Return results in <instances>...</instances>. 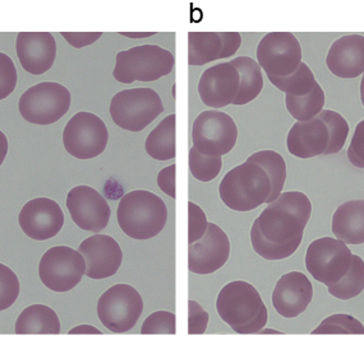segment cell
Returning a JSON list of instances; mask_svg holds the SVG:
<instances>
[{"instance_id": "cell-23", "label": "cell", "mask_w": 364, "mask_h": 341, "mask_svg": "<svg viewBox=\"0 0 364 341\" xmlns=\"http://www.w3.org/2000/svg\"><path fill=\"white\" fill-rule=\"evenodd\" d=\"M290 155L301 160H309L323 155L328 145V129L320 118L298 121L290 129L287 138Z\"/></svg>"}, {"instance_id": "cell-36", "label": "cell", "mask_w": 364, "mask_h": 341, "mask_svg": "<svg viewBox=\"0 0 364 341\" xmlns=\"http://www.w3.org/2000/svg\"><path fill=\"white\" fill-rule=\"evenodd\" d=\"M19 286L18 276L12 269L0 264V312L11 308L18 299Z\"/></svg>"}, {"instance_id": "cell-21", "label": "cell", "mask_w": 364, "mask_h": 341, "mask_svg": "<svg viewBox=\"0 0 364 341\" xmlns=\"http://www.w3.org/2000/svg\"><path fill=\"white\" fill-rule=\"evenodd\" d=\"M314 298V286L299 272L285 274L277 280L272 293V304L277 313L285 318H295L307 310Z\"/></svg>"}, {"instance_id": "cell-7", "label": "cell", "mask_w": 364, "mask_h": 341, "mask_svg": "<svg viewBox=\"0 0 364 341\" xmlns=\"http://www.w3.org/2000/svg\"><path fill=\"white\" fill-rule=\"evenodd\" d=\"M70 92L64 86L55 82H43L21 96L19 113L31 124L51 125L70 111Z\"/></svg>"}, {"instance_id": "cell-30", "label": "cell", "mask_w": 364, "mask_h": 341, "mask_svg": "<svg viewBox=\"0 0 364 341\" xmlns=\"http://www.w3.org/2000/svg\"><path fill=\"white\" fill-rule=\"evenodd\" d=\"M269 79L279 91L294 97H301L311 94L317 83L314 72L303 62L289 77H269Z\"/></svg>"}, {"instance_id": "cell-44", "label": "cell", "mask_w": 364, "mask_h": 341, "mask_svg": "<svg viewBox=\"0 0 364 341\" xmlns=\"http://www.w3.org/2000/svg\"><path fill=\"white\" fill-rule=\"evenodd\" d=\"M8 149H9L8 139H6V134L0 130V166L3 164V162L6 160V155H8Z\"/></svg>"}, {"instance_id": "cell-14", "label": "cell", "mask_w": 364, "mask_h": 341, "mask_svg": "<svg viewBox=\"0 0 364 341\" xmlns=\"http://www.w3.org/2000/svg\"><path fill=\"white\" fill-rule=\"evenodd\" d=\"M67 208L72 220L81 230L99 233L105 230L112 217V209L97 190L92 187L75 186L67 196Z\"/></svg>"}, {"instance_id": "cell-1", "label": "cell", "mask_w": 364, "mask_h": 341, "mask_svg": "<svg viewBox=\"0 0 364 341\" xmlns=\"http://www.w3.org/2000/svg\"><path fill=\"white\" fill-rule=\"evenodd\" d=\"M311 214L312 204L306 194H280L252 225L251 242L255 252L269 261L290 257L301 246Z\"/></svg>"}, {"instance_id": "cell-6", "label": "cell", "mask_w": 364, "mask_h": 341, "mask_svg": "<svg viewBox=\"0 0 364 341\" xmlns=\"http://www.w3.org/2000/svg\"><path fill=\"white\" fill-rule=\"evenodd\" d=\"M163 111V101L151 88L120 91L110 102L114 124L133 133L144 130Z\"/></svg>"}, {"instance_id": "cell-37", "label": "cell", "mask_w": 364, "mask_h": 341, "mask_svg": "<svg viewBox=\"0 0 364 341\" xmlns=\"http://www.w3.org/2000/svg\"><path fill=\"white\" fill-rule=\"evenodd\" d=\"M17 69L9 56L0 52V101L12 94L17 86Z\"/></svg>"}, {"instance_id": "cell-41", "label": "cell", "mask_w": 364, "mask_h": 341, "mask_svg": "<svg viewBox=\"0 0 364 341\" xmlns=\"http://www.w3.org/2000/svg\"><path fill=\"white\" fill-rule=\"evenodd\" d=\"M176 164L163 168L157 174V186L171 199H176Z\"/></svg>"}, {"instance_id": "cell-19", "label": "cell", "mask_w": 364, "mask_h": 341, "mask_svg": "<svg viewBox=\"0 0 364 341\" xmlns=\"http://www.w3.org/2000/svg\"><path fill=\"white\" fill-rule=\"evenodd\" d=\"M240 87V75L230 62H223L203 72L198 94L208 107L221 108L232 105Z\"/></svg>"}, {"instance_id": "cell-35", "label": "cell", "mask_w": 364, "mask_h": 341, "mask_svg": "<svg viewBox=\"0 0 364 341\" xmlns=\"http://www.w3.org/2000/svg\"><path fill=\"white\" fill-rule=\"evenodd\" d=\"M142 335H176V317L173 312L157 311L147 317L141 328Z\"/></svg>"}, {"instance_id": "cell-38", "label": "cell", "mask_w": 364, "mask_h": 341, "mask_svg": "<svg viewBox=\"0 0 364 341\" xmlns=\"http://www.w3.org/2000/svg\"><path fill=\"white\" fill-rule=\"evenodd\" d=\"M208 222L205 211L198 205L188 203V243L197 242L205 236L208 230Z\"/></svg>"}, {"instance_id": "cell-27", "label": "cell", "mask_w": 364, "mask_h": 341, "mask_svg": "<svg viewBox=\"0 0 364 341\" xmlns=\"http://www.w3.org/2000/svg\"><path fill=\"white\" fill-rule=\"evenodd\" d=\"M176 115H169L149 134L145 148L151 158L156 161H170L176 158Z\"/></svg>"}, {"instance_id": "cell-8", "label": "cell", "mask_w": 364, "mask_h": 341, "mask_svg": "<svg viewBox=\"0 0 364 341\" xmlns=\"http://www.w3.org/2000/svg\"><path fill=\"white\" fill-rule=\"evenodd\" d=\"M144 312V301L132 286L109 288L97 302V316L107 330L122 334L132 330Z\"/></svg>"}, {"instance_id": "cell-26", "label": "cell", "mask_w": 364, "mask_h": 341, "mask_svg": "<svg viewBox=\"0 0 364 341\" xmlns=\"http://www.w3.org/2000/svg\"><path fill=\"white\" fill-rule=\"evenodd\" d=\"M234 68L238 70L240 75V87L237 97L232 101V105L242 106L250 104L257 99L264 88V77L261 67L256 60L248 56H239L232 62Z\"/></svg>"}, {"instance_id": "cell-34", "label": "cell", "mask_w": 364, "mask_h": 341, "mask_svg": "<svg viewBox=\"0 0 364 341\" xmlns=\"http://www.w3.org/2000/svg\"><path fill=\"white\" fill-rule=\"evenodd\" d=\"M188 166L189 172L195 179L201 182H210L219 176L223 167V158L219 155L208 157L202 155L196 147H192L189 150Z\"/></svg>"}, {"instance_id": "cell-39", "label": "cell", "mask_w": 364, "mask_h": 341, "mask_svg": "<svg viewBox=\"0 0 364 341\" xmlns=\"http://www.w3.org/2000/svg\"><path fill=\"white\" fill-rule=\"evenodd\" d=\"M208 312L202 308L200 303L193 299L188 302V334L189 335H201L208 330Z\"/></svg>"}, {"instance_id": "cell-18", "label": "cell", "mask_w": 364, "mask_h": 341, "mask_svg": "<svg viewBox=\"0 0 364 341\" xmlns=\"http://www.w3.org/2000/svg\"><path fill=\"white\" fill-rule=\"evenodd\" d=\"M242 45L238 32H189L188 64L200 67L232 56Z\"/></svg>"}, {"instance_id": "cell-24", "label": "cell", "mask_w": 364, "mask_h": 341, "mask_svg": "<svg viewBox=\"0 0 364 341\" xmlns=\"http://www.w3.org/2000/svg\"><path fill=\"white\" fill-rule=\"evenodd\" d=\"M333 233L346 245L364 243V200H349L340 205L333 217Z\"/></svg>"}, {"instance_id": "cell-40", "label": "cell", "mask_w": 364, "mask_h": 341, "mask_svg": "<svg viewBox=\"0 0 364 341\" xmlns=\"http://www.w3.org/2000/svg\"><path fill=\"white\" fill-rule=\"evenodd\" d=\"M348 160L353 166L364 168V120L355 128L352 142L348 148Z\"/></svg>"}, {"instance_id": "cell-22", "label": "cell", "mask_w": 364, "mask_h": 341, "mask_svg": "<svg viewBox=\"0 0 364 341\" xmlns=\"http://www.w3.org/2000/svg\"><path fill=\"white\" fill-rule=\"evenodd\" d=\"M328 70L341 79L364 74V36L346 35L338 38L326 56Z\"/></svg>"}, {"instance_id": "cell-13", "label": "cell", "mask_w": 364, "mask_h": 341, "mask_svg": "<svg viewBox=\"0 0 364 341\" xmlns=\"http://www.w3.org/2000/svg\"><path fill=\"white\" fill-rule=\"evenodd\" d=\"M257 60L267 77H289L301 65V44L290 32H271L258 44Z\"/></svg>"}, {"instance_id": "cell-46", "label": "cell", "mask_w": 364, "mask_h": 341, "mask_svg": "<svg viewBox=\"0 0 364 341\" xmlns=\"http://www.w3.org/2000/svg\"><path fill=\"white\" fill-rule=\"evenodd\" d=\"M360 99H362V104L364 106V74L362 82H360Z\"/></svg>"}, {"instance_id": "cell-10", "label": "cell", "mask_w": 364, "mask_h": 341, "mask_svg": "<svg viewBox=\"0 0 364 341\" xmlns=\"http://www.w3.org/2000/svg\"><path fill=\"white\" fill-rule=\"evenodd\" d=\"M353 254L346 243L331 237L318 238L308 246L306 267L314 279L331 286L346 276Z\"/></svg>"}, {"instance_id": "cell-31", "label": "cell", "mask_w": 364, "mask_h": 341, "mask_svg": "<svg viewBox=\"0 0 364 341\" xmlns=\"http://www.w3.org/2000/svg\"><path fill=\"white\" fill-rule=\"evenodd\" d=\"M328 293L333 297L349 301L358 297L364 291V261L358 255H353L352 267L343 279L333 286H327Z\"/></svg>"}, {"instance_id": "cell-12", "label": "cell", "mask_w": 364, "mask_h": 341, "mask_svg": "<svg viewBox=\"0 0 364 341\" xmlns=\"http://www.w3.org/2000/svg\"><path fill=\"white\" fill-rule=\"evenodd\" d=\"M238 128L225 112L205 111L196 118L192 128L193 147L208 157L228 155L235 147Z\"/></svg>"}, {"instance_id": "cell-32", "label": "cell", "mask_w": 364, "mask_h": 341, "mask_svg": "<svg viewBox=\"0 0 364 341\" xmlns=\"http://www.w3.org/2000/svg\"><path fill=\"white\" fill-rule=\"evenodd\" d=\"M323 121L328 129V145L323 155H335L339 153L346 145V138L349 134V125L346 118L339 112L331 110H322L317 116Z\"/></svg>"}, {"instance_id": "cell-17", "label": "cell", "mask_w": 364, "mask_h": 341, "mask_svg": "<svg viewBox=\"0 0 364 341\" xmlns=\"http://www.w3.org/2000/svg\"><path fill=\"white\" fill-rule=\"evenodd\" d=\"M78 252L86 261V273L90 279H107L117 274L123 261V251L113 237L95 235L80 245Z\"/></svg>"}, {"instance_id": "cell-28", "label": "cell", "mask_w": 364, "mask_h": 341, "mask_svg": "<svg viewBox=\"0 0 364 341\" xmlns=\"http://www.w3.org/2000/svg\"><path fill=\"white\" fill-rule=\"evenodd\" d=\"M247 161L256 163L259 167L264 168V172L271 180V194L266 200V204L275 201L283 191L287 180V163L282 155H279L275 150H261L252 155Z\"/></svg>"}, {"instance_id": "cell-3", "label": "cell", "mask_w": 364, "mask_h": 341, "mask_svg": "<svg viewBox=\"0 0 364 341\" xmlns=\"http://www.w3.org/2000/svg\"><path fill=\"white\" fill-rule=\"evenodd\" d=\"M117 218L120 230L127 236L145 241L164 230L168 222V208L155 194L136 190L120 199Z\"/></svg>"}, {"instance_id": "cell-20", "label": "cell", "mask_w": 364, "mask_h": 341, "mask_svg": "<svg viewBox=\"0 0 364 341\" xmlns=\"http://www.w3.org/2000/svg\"><path fill=\"white\" fill-rule=\"evenodd\" d=\"M16 50L22 68L32 75L50 70L57 57V43L49 32H21Z\"/></svg>"}, {"instance_id": "cell-29", "label": "cell", "mask_w": 364, "mask_h": 341, "mask_svg": "<svg viewBox=\"0 0 364 341\" xmlns=\"http://www.w3.org/2000/svg\"><path fill=\"white\" fill-rule=\"evenodd\" d=\"M325 92L318 83H316L311 94L301 97L287 94L285 105L290 115L298 121H309L317 118L325 106Z\"/></svg>"}, {"instance_id": "cell-11", "label": "cell", "mask_w": 364, "mask_h": 341, "mask_svg": "<svg viewBox=\"0 0 364 341\" xmlns=\"http://www.w3.org/2000/svg\"><path fill=\"white\" fill-rule=\"evenodd\" d=\"M107 125L91 112L75 113L64 128V148L78 160L96 158L107 149Z\"/></svg>"}, {"instance_id": "cell-9", "label": "cell", "mask_w": 364, "mask_h": 341, "mask_svg": "<svg viewBox=\"0 0 364 341\" xmlns=\"http://www.w3.org/2000/svg\"><path fill=\"white\" fill-rule=\"evenodd\" d=\"M86 273V261L78 251L68 246L48 250L38 264L41 283L53 292H70L81 283Z\"/></svg>"}, {"instance_id": "cell-15", "label": "cell", "mask_w": 364, "mask_h": 341, "mask_svg": "<svg viewBox=\"0 0 364 341\" xmlns=\"http://www.w3.org/2000/svg\"><path fill=\"white\" fill-rule=\"evenodd\" d=\"M18 223L26 236L35 241H46L63 228L64 213L51 199H32L19 211Z\"/></svg>"}, {"instance_id": "cell-5", "label": "cell", "mask_w": 364, "mask_h": 341, "mask_svg": "<svg viewBox=\"0 0 364 341\" xmlns=\"http://www.w3.org/2000/svg\"><path fill=\"white\" fill-rule=\"evenodd\" d=\"M176 57L169 50L157 45H142L117 54L114 78L120 83L154 82L169 75Z\"/></svg>"}, {"instance_id": "cell-33", "label": "cell", "mask_w": 364, "mask_h": 341, "mask_svg": "<svg viewBox=\"0 0 364 341\" xmlns=\"http://www.w3.org/2000/svg\"><path fill=\"white\" fill-rule=\"evenodd\" d=\"M312 335H364V326L355 317L338 313L325 318Z\"/></svg>"}, {"instance_id": "cell-45", "label": "cell", "mask_w": 364, "mask_h": 341, "mask_svg": "<svg viewBox=\"0 0 364 341\" xmlns=\"http://www.w3.org/2000/svg\"><path fill=\"white\" fill-rule=\"evenodd\" d=\"M120 35H123V36H126V38H150V36H154L155 35V32H146V33H132V32H120Z\"/></svg>"}, {"instance_id": "cell-2", "label": "cell", "mask_w": 364, "mask_h": 341, "mask_svg": "<svg viewBox=\"0 0 364 341\" xmlns=\"http://www.w3.org/2000/svg\"><path fill=\"white\" fill-rule=\"evenodd\" d=\"M220 318L237 334H257L267 323V308L255 286L245 280L226 284L218 296Z\"/></svg>"}, {"instance_id": "cell-43", "label": "cell", "mask_w": 364, "mask_h": 341, "mask_svg": "<svg viewBox=\"0 0 364 341\" xmlns=\"http://www.w3.org/2000/svg\"><path fill=\"white\" fill-rule=\"evenodd\" d=\"M70 335H77V334H94V335H101L100 330L96 329L94 326H90V325H80L77 328H73L68 332Z\"/></svg>"}, {"instance_id": "cell-16", "label": "cell", "mask_w": 364, "mask_h": 341, "mask_svg": "<svg viewBox=\"0 0 364 341\" xmlns=\"http://www.w3.org/2000/svg\"><path fill=\"white\" fill-rule=\"evenodd\" d=\"M230 241L219 225L208 223L205 236L189 245L188 269L191 273L208 275L224 267L229 260Z\"/></svg>"}, {"instance_id": "cell-25", "label": "cell", "mask_w": 364, "mask_h": 341, "mask_svg": "<svg viewBox=\"0 0 364 341\" xmlns=\"http://www.w3.org/2000/svg\"><path fill=\"white\" fill-rule=\"evenodd\" d=\"M14 332L17 335H58L60 332V321L50 307L32 304L19 313Z\"/></svg>"}, {"instance_id": "cell-42", "label": "cell", "mask_w": 364, "mask_h": 341, "mask_svg": "<svg viewBox=\"0 0 364 341\" xmlns=\"http://www.w3.org/2000/svg\"><path fill=\"white\" fill-rule=\"evenodd\" d=\"M70 46L75 49H82L88 45L96 43L102 36V32H62Z\"/></svg>"}, {"instance_id": "cell-4", "label": "cell", "mask_w": 364, "mask_h": 341, "mask_svg": "<svg viewBox=\"0 0 364 341\" xmlns=\"http://www.w3.org/2000/svg\"><path fill=\"white\" fill-rule=\"evenodd\" d=\"M219 193L229 209L251 211L264 204L270 196V177L264 168L245 161L225 174L220 182Z\"/></svg>"}]
</instances>
